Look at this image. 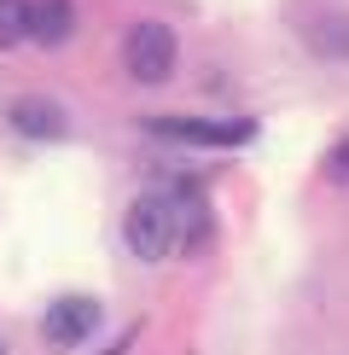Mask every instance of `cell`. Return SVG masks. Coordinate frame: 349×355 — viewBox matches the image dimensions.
<instances>
[{
  "mask_svg": "<svg viewBox=\"0 0 349 355\" xmlns=\"http://www.w3.org/2000/svg\"><path fill=\"white\" fill-rule=\"evenodd\" d=\"M70 29H76V6H70V0H29V35H35L41 47L70 41Z\"/></svg>",
  "mask_w": 349,
  "mask_h": 355,
  "instance_id": "8992f818",
  "label": "cell"
},
{
  "mask_svg": "<svg viewBox=\"0 0 349 355\" xmlns=\"http://www.w3.org/2000/svg\"><path fill=\"white\" fill-rule=\"evenodd\" d=\"M128 250L140 262H163L169 250L186 245V192H145L123 221Z\"/></svg>",
  "mask_w": 349,
  "mask_h": 355,
  "instance_id": "6da1fadb",
  "label": "cell"
},
{
  "mask_svg": "<svg viewBox=\"0 0 349 355\" xmlns=\"http://www.w3.org/2000/svg\"><path fill=\"white\" fill-rule=\"evenodd\" d=\"M128 76L145 82V87H157V82H169L174 76V58H181V41H174V29L169 24H134L128 29Z\"/></svg>",
  "mask_w": 349,
  "mask_h": 355,
  "instance_id": "7a4b0ae2",
  "label": "cell"
},
{
  "mask_svg": "<svg viewBox=\"0 0 349 355\" xmlns=\"http://www.w3.org/2000/svg\"><path fill=\"white\" fill-rule=\"evenodd\" d=\"M12 128L29 135V140H64L70 135V116L47 94H24V99H12Z\"/></svg>",
  "mask_w": 349,
  "mask_h": 355,
  "instance_id": "277c9868",
  "label": "cell"
},
{
  "mask_svg": "<svg viewBox=\"0 0 349 355\" xmlns=\"http://www.w3.org/2000/svg\"><path fill=\"white\" fill-rule=\"evenodd\" d=\"M152 135H169V140H193V146H244L256 135L251 123H169V116H152Z\"/></svg>",
  "mask_w": 349,
  "mask_h": 355,
  "instance_id": "5b68a950",
  "label": "cell"
},
{
  "mask_svg": "<svg viewBox=\"0 0 349 355\" xmlns=\"http://www.w3.org/2000/svg\"><path fill=\"white\" fill-rule=\"evenodd\" d=\"M29 35V0H0V47H18Z\"/></svg>",
  "mask_w": 349,
  "mask_h": 355,
  "instance_id": "ba28073f",
  "label": "cell"
},
{
  "mask_svg": "<svg viewBox=\"0 0 349 355\" xmlns=\"http://www.w3.org/2000/svg\"><path fill=\"white\" fill-rule=\"evenodd\" d=\"M326 175H332V181H349V140H338L326 152Z\"/></svg>",
  "mask_w": 349,
  "mask_h": 355,
  "instance_id": "9c48e42d",
  "label": "cell"
},
{
  "mask_svg": "<svg viewBox=\"0 0 349 355\" xmlns=\"http://www.w3.org/2000/svg\"><path fill=\"white\" fill-rule=\"evenodd\" d=\"M309 47L320 58H349V12H326V18L309 29Z\"/></svg>",
  "mask_w": 349,
  "mask_h": 355,
  "instance_id": "52a82bcc",
  "label": "cell"
},
{
  "mask_svg": "<svg viewBox=\"0 0 349 355\" xmlns=\"http://www.w3.org/2000/svg\"><path fill=\"white\" fill-rule=\"evenodd\" d=\"M0 355H6V344H0Z\"/></svg>",
  "mask_w": 349,
  "mask_h": 355,
  "instance_id": "30bf717a",
  "label": "cell"
},
{
  "mask_svg": "<svg viewBox=\"0 0 349 355\" xmlns=\"http://www.w3.org/2000/svg\"><path fill=\"white\" fill-rule=\"evenodd\" d=\"M93 332H99V303H93V297H58V303L47 309V320H41V338L58 344V349H76V344H87Z\"/></svg>",
  "mask_w": 349,
  "mask_h": 355,
  "instance_id": "3957f363",
  "label": "cell"
}]
</instances>
